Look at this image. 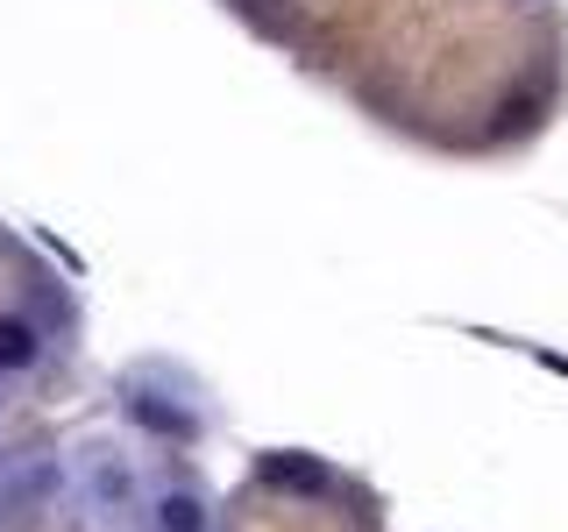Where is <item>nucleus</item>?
Segmentation results:
<instances>
[{"label": "nucleus", "mask_w": 568, "mask_h": 532, "mask_svg": "<svg viewBox=\"0 0 568 532\" xmlns=\"http://www.w3.org/2000/svg\"><path fill=\"white\" fill-rule=\"evenodd\" d=\"M142 511H150V532H213V497L200 483H185V475L156 483L142 497Z\"/></svg>", "instance_id": "3"}, {"label": "nucleus", "mask_w": 568, "mask_h": 532, "mask_svg": "<svg viewBox=\"0 0 568 532\" xmlns=\"http://www.w3.org/2000/svg\"><path fill=\"white\" fill-rule=\"evenodd\" d=\"M0 519H8V490H0Z\"/></svg>", "instance_id": "6"}, {"label": "nucleus", "mask_w": 568, "mask_h": 532, "mask_svg": "<svg viewBox=\"0 0 568 532\" xmlns=\"http://www.w3.org/2000/svg\"><path fill=\"white\" fill-rule=\"evenodd\" d=\"M256 483L263 490H284V497H320L334 483V469L320 454H298V448H277V454H263L256 461Z\"/></svg>", "instance_id": "4"}, {"label": "nucleus", "mask_w": 568, "mask_h": 532, "mask_svg": "<svg viewBox=\"0 0 568 532\" xmlns=\"http://www.w3.org/2000/svg\"><path fill=\"white\" fill-rule=\"evenodd\" d=\"M85 497H93V511H129L142 483H135V469L129 461H114V454H100L93 469H85Z\"/></svg>", "instance_id": "5"}, {"label": "nucleus", "mask_w": 568, "mask_h": 532, "mask_svg": "<svg viewBox=\"0 0 568 532\" xmlns=\"http://www.w3.org/2000/svg\"><path fill=\"white\" fill-rule=\"evenodd\" d=\"M43 355H50V327H43V319L22 313V306H0V383L36 377Z\"/></svg>", "instance_id": "2"}, {"label": "nucleus", "mask_w": 568, "mask_h": 532, "mask_svg": "<svg viewBox=\"0 0 568 532\" xmlns=\"http://www.w3.org/2000/svg\"><path fill=\"white\" fill-rule=\"evenodd\" d=\"M121 412H129V426H142L150 440H164V448L200 440V398H171V390H156V383H129Z\"/></svg>", "instance_id": "1"}]
</instances>
